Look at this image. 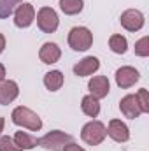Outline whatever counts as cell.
<instances>
[{"label":"cell","mask_w":149,"mask_h":151,"mask_svg":"<svg viewBox=\"0 0 149 151\" xmlns=\"http://www.w3.org/2000/svg\"><path fill=\"white\" fill-rule=\"evenodd\" d=\"M35 19V9L28 2H21L14 11V25L18 28H28Z\"/></svg>","instance_id":"obj_6"},{"label":"cell","mask_w":149,"mask_h":151,"mask_svg":"<svg viewBox=\"0 0 149 151\" xmlns=\"http://www.w3.org/2000/svg\"><path fill=\"white\" fill-rule=\"evenodd\" d=\"M82 7H84V2L82 0H60V9L67 16L79 14L82 11Z\"/></svg>","instance_id":"obj_18"},{"label":"cell","mask_w":149,"mask_h":151,"mask_svg":"<svg viewBox=\"0 0 149 151\" xmlns=\"http://www.w3.org/2000/svg\"><path fill=\"white\" fill-rule=\"evenodd\" d=\"M93 44V34L86 27H74L69 32V46L74 51H86Z\"/></svg>","instance_id":"obj_3"},{"label":"cell","mask_w":149,"mask_h":151,"mask_svg":"<svg viewBox=\"0 0 149 151\" xmlns=\"http://www.w3.org/2000/svg\"><path fill=\"white\" fill-rule=\"evenodd\" d=\"M23 0H0V19L9 18Z\"/></svg>","instance_id":"obj_20"},{"label":"cell","mask_w":149,"mask_h":151,"mask_svg":"<svg viewBox=\"0 0 149 151\" xmlns=\"http://www.w3.org/2000/svg\"><path fill=\"white\" fill-rule=\"evenodd\" d=\"M5 49V37L0 34V55H2V51Z\"/></svg>","instance_id":"obj_26"},{"label":"cell","mask_w":149,"mask_h":151,"mask_svg":"<svg viewBox=\"0 0 149 151\" xmlns=\"http://www.w3.org/2000/svg\"><path fill=\"white\" fill-rule=\"evenodd\" d=\"M135 55L137 56H142V58L149 56V37L148 35H144L140 40L135 42Z\"/></svg>","instance_id":"obj_21"},{"label":"cell","mask_w":149,"mask_h":151,"mask_svg":"<svg viewBox=\"0 0 149 151\" xmlns=\"http://www.w3.org/2000/svg\"><path fill=\"white\" fill-rule=\"evenodd\" d=\"M5 67H4V65H2V63H0V83H2V81H5Z\"/></svg>","instance_id":"obj_25"},{"label":"cell","mask_w":149,"mask_h":151,"mask_svg":"<svg viewBox=\"0 0 149 151\" xmlns=\"http://www.w3.org/2000/svg\"><path fill=\"white\" fill-rule=\"evenodd\" d=\"M109 47H111L116 55H125L126 49H128V40H126V37H123L119 34L111 35V39H109Z\"/></svg>","instance_id":"obj_19"},{"label":"cell","mask_w":149,"mask_h":151,"mask_svg":"<svg viewBox=\"0 0 149 151\" xmlns=\"http://www.w3.org/2000/svg\"><path fill=\"white\" fill-rule=\"evenodd\" d=\"M60 56H62V49H60L58 44H54V42H44L42 47H40V51H39V58H40V62L46 63V65L56 63V62L60 60Z\"/></svg>","instance_id":"obj_12"},{"label":"cell","mask_w":149,"mask_h":151,"mask_svg":"<svg viewBox=\"0 0 149 151\" xmlns=\"http://www.w3.org/2000/svg\"><path fill=\"white\" fill-rule=\"evenodd\" d=\"M98 69H100L98 58L97 56H86L74 65V74L79 76V77H86V76H91L93 72H97Z\"/></svg>","instance_id":"obj_14"},{"label":"cell","mask_w":149,"mask_h":151,"mask_svg":"<svg viewBox=\"0 0 149 151\" xmlns=\"http://www.w3.org/2000/svg\"><path fill=\"white\" fill-rule=\"evenodd\" d=\"M0 151H21V148L16 146L14 139L9 135H0Z\"/></svg>","instance_id":"obj_22"},{"label":"cell","mask_w":149,"mask_h":151,"mask_svg":"<svg viewBox=\"0 0 149 151\" xmlns=\"http://www.w3.org/2000/svg\"><path fill=\"white\" fill-rule=\"evenodd\" d=\"M19 95V86L16 81H2L0 83V104L2 106H7L11 102H14Z\"/></svg>","instance_id":"obj_13"},{"label":"cell","mask_w":149,"mask_h":151,"mask_svg":"<svg viewBox=\"0 0 149 151\" xmlns=\"http://www.w3.org/2000/svg\"><path fill=\"white\" fill-rule=\"evenodd\" d=\"M139 79H140L139 70L133 69V67H130V65H125V67H121V69L116 70V84L119 88H125V90L132 88Z\"/></svg>","instance_id":"obj_8"},{"label":"cell","mask_w":149,"mask_h":151,"mask_svg":"<svg viewBox=\"0 0 149 151\" xmlns=\"http://www.w3.org/2000/svg\"><path fill=\"white\" fill-rule=\"evenodd\" d=\"M69 142H72V135L65 134L62 130H53V132L46 134L44 137L37 139V146L46 148V150H58V148H63Z\"/></svg>","instance_id":"obj_5"},{"label":"cell","mask_w":149,"mask_h":151,"mask_svg":"<svg viewBox=\"0 0 149 151\" xmlns=\"http://www.w3.org/2000/svg\"><path fill=\"white\" fill-rule=\"evenodd\" d=\"M44 86L49 91H58L63 86V74L60 70H51L44 76Z\"/></svg>","instance_id":"obj_16"},{"label":"cell","mask_w":149,"mask_h":151,"mask_svg":"<svg viewBox=\"0 0 149 151\" xmlns=\"http://www.w3.org/2000/svg\"><path fill=\"white\" fill-rule=\"evenodd\" d=\"M105 135H107L105 125H104L102 121H97V119L86 123V125L82 127V130H81V139H82L86 144H90V146H98V144H102L104 139H105Z\"/></svg>","instance_id":"obj_2"},{"label":"cell","mask_w":149,"mask_h":151,"mask_svg":"<svg viewBox=\"0 0 149 151\" xmlns=\"http://www.w3.org/2000/svg\"><path fill=\"white\" fill-rule=\"evenodd\" d=\"M4 125H5V119L0 118V135H2V132H4Z\"/></svg>","instance_id":"obj_27"},{"label":"cell","mask_w":149,"mask_h":151,"mask_svg":"<svg viewBox=\"0 0 149 151\" xmlns=\"http://www.w3.org/2000/svg\"><path fill=\"white\" fill-rule=\"evenodd\" d=\"M60 19L53 7H40L37 12V27L44 34H54L58 30Z\"/></svg>","instance_id":"obj_4"},{"label":"cell","mask_w":149,"mask_h":151,"mask_svg":"<svg viewBox=\"0 0 149 151\" xmlns=\"http://www.w3.org/2000/svg\"><path fill=\"white\" fill-rule=\"evenodd\" d=\"M119 19H121V27L126 28L128 32H139V30L144 27V23H146L144 14H142L140 11H137V9H128V11H125Z\"/></svg>","instance_id":"obj_7"},{"label":"cell","mask_w":149,"mask_h":151,"mask_svg":"<svg viewBox=\"0 0 149 151\" xmlns=\"http://www.w3.org/2000/svg\"><path fill=\"white\" fill-rule=\"evenodd\" d=\"M88 90H90V95H93L95 99H104L109 95V90H111V83L105 76H95L93 79H90L88 83Z\"/></svg>","instance_id":"obj_9"},{"label":"cell","mask_w":149,"mask_h":151,"mask_svg":"<svg viewBox=\"0 0 149 151\" xmlns=\"http://www.w3.org/2000/svg\"><path fill=\"white\" fill-rule=\"evenodd\" d=\"M63 151H86L84 148H81L79 144H74V142H69L63 146Z\"/></svg>","instance_id":"obj_24"},{"label":"cell","mask_w":149,"mask_h":151,"mask_svg":"<svg viewBox=\"0 0 149 151\" xmlns=\"http://www.w3.org/2000/svg\"><path fill=\"white\" fill-rule=\"evenodd\" d=\"M12 123L18 125V127H23V128H28L32 132H39L42 128V119L39 118V114H35L32 109L25 107V106H18L12 114Z\"/></svg>","instance_id":"obj_1"},{"label":"cell","mask_w":149,"mask_h":151,"mask_svg":"<svg viewBox=\"0 0 149 151\" xmlns=\"http://www.w3.org/2000/svg\"><path fill=\"white\" fill-rule=\"evenodd\" d=\"M81 109L82 113L90 118H97L100 114V102L98 99H95L93 95H86L82 97V102H81Z\"/></svg>","instance_id":"obj_15"},{"label":"cell","mask_w":149,"mask_h":151,"mask_svg":"<svg viewBox=\"0 0 149 151\" xmlns=\"http://www.w3.org/2000/svg\"><path fill=\"white\" fill-rule=\"evenodd\" d=\"M105 130H107V135L116 142H126L130 139V130L121 119H111Z\"/></svg>","instance_id":"obj_10"},{"label":"cell","mask_w":149,"mask_h":151,"mask_svg":"<svg viewBox=\"0 0 149 151\" xmlns=\"http://www.w3.org/2000/svg\"><path fill=\"white\" fill-rule=\"evenodd\" d=\"M119 109H121V113L125 114L126 118H130V119H135V118H139L142 114V109H140L139 100H137V95H126V97H123L121 102H119Z\"/></svg>","instance_id":"obj_11"},{"label":"cell","mask_w":149,"mask_h":151,"mask_svg":"<svg viewBox=\"0 0 149 151\" xmlns=\"http://www.w3.org/2000/svg\"><path fill=\"white\" fill-rule=\"evenodd\" d=\"M137 100H139V106H140L142 113H149V93H148L146 88H140V90H139Z\"/></svg>","instance_id":"obj_23"},{"label":"cell","mask_w":149,"mask_h":151,"mask_svg":"<svg viewBox=\"0 0 149 151\" xmlns=\"http://www.w3.org/2000/svg\"><path fill=\"white\" fill-rule=\"evenodd\" d=\"M14 142H16V146H19L21 150H32V148L37 146V139L32 137V135L27 134V132H16V134H14Z\"/></svg>","instance_id":"obj_17"}]
</instances>
